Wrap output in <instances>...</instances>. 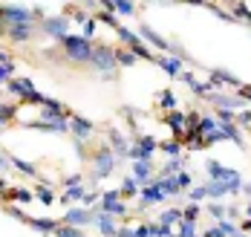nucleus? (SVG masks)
<instances>
[{
	"label": "nucleus",
	"instance_id": "4be33fe9",
	"mask_svg": "<svg viewBox=\"0 0 251 237\" xmlns=\"http://www.w3.org/2000/svg\"><path fill=\"white\" fill-rule=\"evenodd\" d=\"M159 188H162L168 197H174V194H179V191H182V188H179V183H176V177H162V180H159Z\"/></svg>",
	"mask_w": 251,
	"mask_h": 237
},
{
	"label": "nucleus",
	"instance_id": "412c9836",
	"mask_svg": "<svg viewBox=\"0 0 251 237\" xmlns=\"http://www.w3.org/2000/svg\"><path fill=\"white\" fill-rule=\"evenodd\" d=\"M165 122H168V125L174 128V133H176V136H179V133L185 131V113H179V110H174V113H171V116H168Z\"/></svg>",
	"mask_w": 251,
	"mask_h": 237
},
{
	"label": "nucleus",
	"instance_id": "2f4dec72",
	"mask_svg": "<svg viewBox=\"0 0 251 237\" xmlns=\"http://www.w3.org/2000/svg\"><path fill=\"white\" fill-rule=\"evenodd\" d=\"M96 29H99V21H96V18H90V21L84 24V35H81V38H84V41H90V38L96 35Z\"/></svg>",
	"mask_w": 251,
	"mask_h": 237
},
{
	"label": "nucleus",
	"instance_id": "a211bd4d",
	"mask_svg": "<svg viewBox=\"0 0 251 237\" xmlns=\"http://www.w3.org/2000/svg\"><path fill=\"white\" fill-rule=\"evenodd\" d=\"M84 194H87V191H84L81 185H70V188H67V191L61 194V200H64V203L70 206V203H78V200H84Z\"/></svg>",
	"mask_w": 251,
	"mask_h": 237
},
{
	"label": "nucleus",
	"instance_id": "6ab92c4d",
	"mask_svg": "<svg viewBox=\"0 0 251 237\" xmlns=\"http://www.w3.org/2000/svg\"><path fill=\"white\" fill-rule=\"evenodd\" d=\"M9 38L12 41H29L32 38V24H26V26H9Z\"/></svg>",
	"mask_w": 251,
	"mask_h": 237
},
{
	"label": "nucleus",
	"instance_id": "72a5a7b5",
	"mask_svg": "<svg viewBox=\"0 0 251 237\" xmlns=\"http://www.w3.org/2000/svg\"><path fill=\"white\" fill-rule=\"evenodd\" d=\"M12 197H15L18 203H32V191H29V188H18V191H12Z\"/></svg>",
	"mask_w": 251,
	"mask_h": 237
},
{
	"label": "nucleus",
	"instance_id": "79ce46f5",
	"mask_svg": "<svg viewBox=\"0 0 251 237\" xmlns=\"http://www.w3.org/2000/svg\"><path fill=\"white\" fill-rule=\"evenodd\" d=\"M0 67H15V64H12V55L3 53V50H0Z\"/></svg>",
	"mask_w": 251,
	"mask_h": 237
},
{
	"label": "nucleus",
	"instance_id": "9b49d317",
	"mask_svg": "<svg viewBox=\"0 0 251 237\" xmlns=\"http://www.w3.org/2000/svg\"><path fill=\"white\" fill-rule=\"evenodd\" d=\"M93 122H87V119H81V116H70V133H75L78 139L84 142V139H90L93 136Z\"/></svg>",
	"mask_w": 251,
	"mask_h": 237
},
{
	"label": "nucleus",
	"instance_id": "1a4fd4ad",
	"mask_svg": "<svg viewBox=\"0 0 251 237\" xmlns=\"http://www.w3.org/2000/svg\"><path fill=\"white\" fill-rule=\"evenodd\" d=\"M64 223L67 226H73V229H78V226H87V223H96V214L87 209H70L67 214H64Z\"/></svg>",
	"mask_w": 251,
	"mask_h": 237
},
{
	"label": "nucleus",
	"instance_id": "09e8293b",
	"mask_svg": "<svg viewBox=\"0 0 251 237\" xmlns=\"http://www.w3.org/2000/svg\"><path fill=\"white\" fill-rule=\"evenodd\" d=\"M246 191H249V197H251V185H246Z\"/></svg>",
	"mask_w": 251,
	"mask_h": 237
},
{
	"label": "nucleus",
	"instance_id": "39448f33",
	"mask_svg": "<svg viewBox=\"0 0 251 237\" xmlns=\"http://www.w3.org/2000/svg\"><path fill=\"white\" fill-rule=\"evenodd\" d=\"M93 162H96V180L110 177L113 168H116V154H113V148H99V154L93 157Z\"/></svg>",
	"mask_w": 251,
	"mask_h": 237
},
{
	"label": "nucleus",
	"instance_id": "49530a36",
	"mask_svg": "<svg viewBox=\"0 0 251 237\" xmlns=\"http://www.w3.org/2000/svg\"><path fill=\"white\" fill-rule=\"evenodd\" d=\"M116 237H133V232H130V229H119V232H116Z\"/></svg>",
	"mask_w": 251,
	"mask_h": 237
},
{
	"label": "nucleus",
	"instance_id": "c756f323",
	"mask_svg": "<svg viewBox=\"0 0 251 237\" xmlns=\"http://www.w3.org/2000/svg\"><path fill=\"white\" fill-rule=\"evenodd\" d=\"M159 102H162V107H165V110H176V96L171 93V90H165V93L159 96Z\"/></svg>",
	"mask_w": 251,
	"mask_h": 237
},
{
	"label": "nucleus",
	"instance_id": "2eb2a0df",
	"mask_svg": "<svg viewBox=\"0 0 251 237\" xmlns=\"http://www.w3.org/2000/svg\"><path fill=\"white\" fill-rule=\"evenodd\" d=\"M24 223H29L35 232H41V235H55L58 232V223H52V220H35V217H24Z\"/></svg>",
	"mask_w": 251,
	"mask_h": 237
},
{
	"label": "nucleus",
	"instance_id": "dca6fc26",
	"mask_svg": "<svg viewBox=\"0 0 251 237\" xmlns=\"http://www.w3.org/2000/svg\"><path fill=\"white\" fill-rule=\"evenodd\" d=\"M107 12H116V15H136V3L130 0H116V3H104Z\"/></svg>",
	"mask_w": 251,
	"mask_h": 237
},
{
	"label": "nucleus",
	"instance_id": "b1692460",
	"mask_svg": "<svg viewBox=\"0 0 251 237\" xmlns=\"http://www.w3.org/2000/svg\"><path fill=\"white\" fill-rule=\"evenodd\" d=\"M12 165H15L21 174H26V177H35V174H38V168H35L32 162H24V159H18V157L12 159Z\"/></svg>",
	"mask_w": 251,
	"mask_h": 237
},
{
	"label": "nucleus",
	"instance_id": "423d86ee",
	"mask_svg": "<svg viewBox=\"0 0 251 237\" xmlns=\"http://www.w3.org/2000/svg\"><path fill=\"white\" fill-rule=\"evenodd\" d=\"M99 203H101V211L104 214H113V217H125L127 214V206L122 203V194L119 191H104Z\"/></svg>",
	"mask_w": 251,
	"mask_h": 237
},
{
	"label": "nucleus",
	"instance_id": "f03ea898",
	"mask_svg": "<svg viewBox=\"0 0 251 237\" xmlns=\"http://www.w3.org/2000/svg\"><path fill=\"white\" fill-rule=\"evenodd\" d=\"M61 44H64V50L73 61H90V55H93V44L84 41L81 35H67Z\"/></svg>",
	"mask_w": 251,
	"mask_h": 237
},
{
	"label": "nucleus",
	"instance_id": "f3484780",
	"mask_svg": "<svg viewBox=\"0 0 251 237\" xmlns=\"http://www.w3.org/2000/svg\"><path fill=\"white\" fill-rule=\"evenodd\" d=\"M139 35H142L145 41H151L153 47H156V50H162V53H165V50H171V47H168V41H165L162 35H156L151 26H142V32H139Z\"/></svg>",
	"mask_w": 251,
	"mask_h": 237
},
{
	"label": "nucleus",
	"instance_id": "f8f14e48",
	"mask_svg": "<svg viewBox=\"0 0 251 237\" xmlns=\"http://www.w3.org/2000/svg\"><path fill=\"white\" fill-rule=\"evenodd\" d=\"M96 226H99V232L101 235H107V237H116V232H119V226H116V217L113 214H96Z\"/></svg>",
	"mask_w": 251,
	"mask_h": 237
},
{
	"label": "nucleus",
	"instance_id": "ea45409f",
	"mask_svg": "<svg viewBox=\"0 0 251 237\" xmlns=\"http://www.w3.org/2000/svg\"><path fill=\"white\" fill-rule=\"evenodd\" d=\"M205 197H208L205 188H194V191H191V200H194V203H200V200H205Z\"/></svg>",
	"mask_w": 251,
	"mask_h": 237
},
{
	"label": "nucleus",
	"instance_id": "58836bf2",
	"mask_svg": "<svg viewBox=\"0 0 251 237\" xmlns=\"http://www.w3.org/2000/svg\"><path fill=\"white\" fill-rule=\"evenodd\" d=\"M176 183H179V188H188V185H191V174H185V171L176 174Z\"/></svg>",
	"mask_w": 251,
	"mask_h": 237
},
{
	"label": "nucleus",
	"instance_id": "f704fd0d",
	"mask_svg": "<svg viewBox=\"0 0 251 237\" xmlns=\"http://www.w3.org/2000/svg\"><path fill=\"white\" fill-rule=\"evenodd\" d=\"M58 237H84L78 229H73V226H58V232H55Z\"/></svg>",
	"mask_w": 251,
	"mask_h": 237
},
{
	"label": "nucleus",
	"instance_id": "a19ab883",
	"mask_svg": "<svg viewBox=\"0 0 251 237\" xmlns=\"http://www.w3.org/2000/svg\"><path fill=\"white\" fill-rule=\"evenodd\" d=\"M99 200H101V194H84L81 203H84V206H93V203H99Z\"/></svg>",
	"mask_w": 251,
	"mask_h": 237
},
{
	"label": "nucleus",
	"instance_id": "37998d69",
	"mask_svg": "<svg viewBox=\"0 0 251 237\" xmlns=\"http://www.w3.org/2000/svg\"><path fill=\"white\" fill-rule=\"evenodd\" d=\"M70 185H81V177H78V174H73V177H67V188H70Z\"/></svg>",
	"mask_w": 251,
	"mask_h": 237
},
{
	"label": "nucleus",
	"instance_id": "0eeeda50",
	"mask_svg": "<svg viewBox=\"0 0 251 237\" xmlns=\"http://www.w3.org/2000/svg\"><path fill=\"white\" fill-rule=\"evenodd\" d=\"M153 151H156V139L142 136V139H139V145H136L133 151H127V157L133 159V162H151Z\"/></svg>",
	"mask_w": 251,
	"mask_h": 237
},
{
	"label": "nucleus",
	"instance_id": "ddd939ff",
	"mask_svg": "<svg viewBox=\"0 0 251 237\" xmlns=\"http://www.w3.org/2000/svg\"><path fill=\"white\" fill-rule=\"evenodd\" d=\"M156 64L171 76H182V58L179 55H162V58H156Z\"/></svg>",
	"mask_w": 251,
	"mask_h": 237
},
{
	"label": "nucleus",
	"instance_id": "f257e3e1",
	"mask_svg": "<svg viewBox=\"0 0 251 237\" xmlns=\"http://www.w3.org/2000/svg\"><path fill=\"white\" fill-rule=\"evenodd\" d=\"M90 64H93L96 70H101L104 76L116 73V67H119V61H116V50H110V47H93Z\"/></svg>",
	"mask_w": 251,
	"mask_h": 237
},
{
	"label": "nucleus",
	"instance_id": "473e14b6",
	"mask_svg": "<svg viewBox=\"0 0 251 237\" xmlns=\"http://www.w3.org/2000/svg\"><path fill=\"white\" fill-rule=\"evenodd\" d=\"M179 148H182V145H179L176 139H171V142H162V151H165L168 157H179Z\"/></svg>",
	"mask_w": 251,
	"mask_h": 237
},
{
	"label": "nucleus",
	"instance_id": "de8ad7c7",
	"mask_svg": "<svg viewBox=\"0 0 251 237\" xmlns=\"http://www.w3.org/2000/svg\"><path fill=\"white\" fill-rule=\"evenodd\" d=\"M211 214L214 217H223V206H211Z\"/></svg>",
	"mask_w": 251,
	"mask_h": 237
},
{
	"label": "nucleus",
	"instance_id": "4468645a",
	"mask_svg": "<svg viewBox=\"0 0 251 237\" xmlns=\"http://www.w3.org/2000/svg\"><path fill=\"white\" fill-rule=\"evenodd\" d=\"M133 180H136V185H151V162H133Z\"/></svg>",
	"mask_w": 251,
	"mask_h": 237
},
{
	"label": "nucleus",
	"instance_id": "5701e85b",
	"mask_svg": "<svg viewBox=\"0 0 251 237\" xmlns=\"http://www.w3.org/2000/svg\"><path fill=\"white\" fill-rule=\"evenodd\" d=\"M176 223H182V211H176V209H168V211H162V226H176Z\"/></svg>",
	"mask_w": 251,
	"mask_h": 237
},
{
	"label": "nucleus",
	"instance_id": "a18cd8bd",
	"mask_svg": "<svg viewBox=\"0 0 251 237\" xmlns=\"http://www.w3.org/2000/svg\"><path fill=\"white\" fill-rule=\"evenodd\" d=\"M9 165H12V159H6V157H3V154H0V168H3V171H6V168H9Z\"/></svg>",
	"mask_w": 251,
	"mask_h": 237
},
{
	"label": "nucleus",
	"instance_id": "393cba45",
	"mask_svg": "<svg viewBox=\"0 0 251 237\" xmlns=\"http://www.w3.org/2000/svg\"><path fill=\"white\" fill-rule=\"evenodd\" d=\"M18 113V107L15 105H0V128H6L9 125V119Z\"/></svg>",
	"mask_w": 251,
	"mask_h": 237
},
{
	"label": "nucleus",
	"instance_id": "3c124183",
	"mask_svg": "<svg viewBox=\"0 0 251 237\" xmlns=\"http://www.w3.org/2000/svg\"><path fill=\"white\" fill-rule=\"evenodd\" d=\"M237 237H246V235H237Z\"/></svg>",
	"mask_w": 251,
	"mask_h": 237
},
{
	"label": "nucleus",
	"instance_id": "7c9ffc66",
	"mask_svg": "<svg viewBox=\"0 0 251 237\" xmlns=\"http://www.w3.org/2000/svg\"><path fill=\"white\" fill-rule=\"evenodd\" d=\"M38 200H41L44 206H52V203H55V194H52V188H47V185H44V188H38Z\"/></svg>",
	"mask_w": 251,
	"mask_h": 237
},
{
	"label": "nucleus",
	"instance_id": "8fccbe9b",
	"mask_svg": "<svg viewBox=\"0 0 251 237\" xmlns=\"http://www.w3.org/2000/svg\"><path fill=\"white\" fill-rule=\"evenodd\" d=\"M249 217H251V206H249Z\"/></svg>",
	"mask_w": 251,
	"mask_h": 237
},
{
	"label": "nucleus",
	"instance_id": "aec40b11",
	"mask_svg": "<svg viewBox=\"0 0 251 237\" xmlns=\"http://www.w3.org/2000/svg\"><path fill=\"white\" fill-rule=\"evenodd\" d=\"M205 191H208V197H226L228 191L234 194V188L228 183H211V185H205Z\"/></svg>",
	"mask_w": 251,
	"mask_h": 237
},
{
	"label": "nucleus",
	"instance_id": "9d476101",
	"mask_svg": "<svg viewBox=\"0 0 251 237\" xmlns=\"http://www.w3.org/2000/svg\"><path fill=\"white\" fill-rule=\"evenodd\" d=\"M162 200H168V194L159 188V183H151L142 188V194H139V203L142 206H151V203H162Z\"/></svg>",
	"mask_w": 251,
	"mask_h": 237
},
{
	"label": "nucleus",
	"instance_id": "a878e982",
	"mask_svg": "<svg viewBox=\"0 0 251 237\" xmlns=\"http://www.w3.org/2000/svg\"><path fill=\"white\" fill-rule=\"evenodd\" d=\"M116 61H119L122 67H133V64H136V55L130 53V50H116Z\"/></svg>",
	"mask_w": 251,
	"mask_h": 237
},
{
	"label": "nucleus",
	"instance_id": "bb28decb",
	"mask_svg": "<svg viewBox=\"0 0 251 237\" xmlns=\"http://www.w3.org/2000/svg\"><path fill=\"white\" fill-rule=\"evenodd\" d=\"M197 128L208 136V133H214L217 128H220V122H217V119H211V116H205V119H200V125H197Z\"/></svg>",
	"mask_w": 251,
	"mask_h": 237
},
{
	"label": "nucleus",
	"instance_id": "7ed1b4c3",
	"mask_svg": "<svg viewBox=\"0 0 251 237\" xmlns=\"http://www.w3.org/2000/svg\"><path fill=\"white\" fill-rule=\"evenodd\" d=\"M32 18L35 15L26 6H0V21L9 26H26V24H32Z\"/></svg>",
	"mask_w": 251,
	"mask_h": 237
},
{
	"label": "nucleus",
	"instance_id": "c03bdc74",
	"mask_svg": "<svg viewBox=\"0 0 251 237\" xmlns=\"http://www.w3.org/2000/svg\"><path fill=\"white\" fill-rule=\"evenodd\" d=\"M205 237H226V235H223V232H220V226H217V229H211V232H205Z\"/></svg>",
	"mask_w": 251,
	"mask_h": 237
},
{
	"label": "nucleus",
	"instance_id": "4c0bfd02",
	"mask_svg": "<svg viewBox=\"0 0 251 237\" xmlns=\"http://www.w3.org/2000/svg\"><path fill=\"white\" fill-rule=\"evenodd\" d=\"M220 232H223V235H237V226L228 223V220H223V223H220Z\"/></svg>",
	"mask_w": 251,
	"mask_h": 237
},
{
	"label": "nucleus",
	"instance_id": "cd10ccee",
	"mask_svg": "<svg viewBox=\"0 0 251 237\" xmlns=\"http://www.w3.org/2000/svg\"><path fill=\"white\" fill-rule=\"evenodd\" d=\"M119 194H125V197H139V185H136V180L130 177V180H125V185H122V191Z\"/></svg>",
	"mask_w": 251,
	"mask_h": 237
},
{
	"label": "nucleus",
	"instance_id": "c9c22d12",
	"mask_svg": "<svg viewBox=\"0 0 251 237\" xmlns=\"http://www.w3.org/2000/svg\"><path fill=\"white\" fill-rule=\"evenodd\" d=\"M12 73H15V67H0V87L12 81Z\"/></svg>",
	"mask_w": 251,
	"mask_h": 237
},
{
	"label": "nucleus",
	"instance_id": "20e7f679",
	"mask_svg": "<svg viewBox=\"0 0 251 237\" xmlns=\"http://www.w3.org/2000/svg\"><path fill=\"white\" fill-rule=\"evenodd\" d=\"M208 174H211V180H214V183H228L234 191H237V188H243L240 174H237V171H231V168H223V165H220V162H214V159H208Z\"/></svg>",
	"mask_w": 251,
	"mask_h": 237
},
{
	"label": "nucleus",
	"instance_id": "6e6552de",
	"mask_svg": "<svg viewBox=\"0 0 251 237\" xmlns=\"http://www.w3.org/2000/svg\"><path fill=\"white\" fill-rule=\"evenodd\" d=\"M44 29H47V35L58 38V41H64V38L70 35V21H67V15H58V18H44Z\"/></svg>",
	"mask_w": 251,
	"mask_h": 237
},
{
	"label": "nucleus",
	"instance_id": "e433bc0d",
	"mask_svg": "<svg viewBox=\"0 0 251 237\" xmlns=\"http://www.w3.org/2000/svg\"><path fill=\"white\" fill-rule=\"evenodd\" d=\"M214 76H220V79H217V81H223V84H231V87H237V79H234L231 73H223V70H217Z\"/></svg>",
	"mask_w": 251,
	"mask_h": 237
},
{
	"label": "nucleus",
	"instance_id": "c85d7f7f",
	"mask_svg": "<svg viewBox=\"0 0 251 237\" xmlns=\"http://www.w3.org/2000/svg\"><path fill=\"white\" fill-rule=\"evenodd\" d=\"M179 237H197V226L191 220H182L179 223Z\"/></svg>",
	"mask_w": 251,
	"mask_h": 237
}]
</instances>
